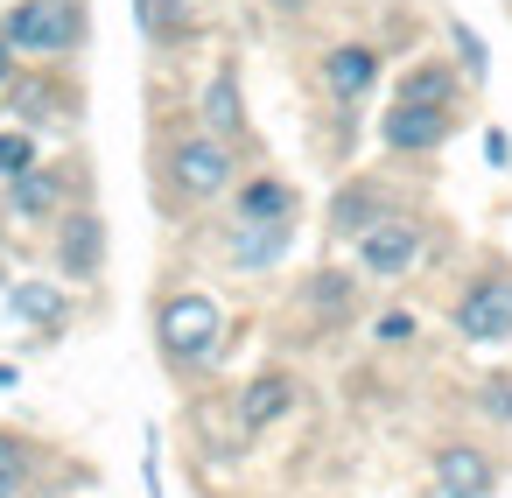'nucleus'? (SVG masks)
<instances>
[{
    "mask_svg": "<svg viewBox=\"0 0 512 498\" xmlns=\"http://www.w3.org/2000/svg\"><path fill=\"white\" fill-rule=\"evenodd\" d=\"M484 155H491V162H498V169H505V162H512V141H505V134H498V127H491V134H484Z\"/></svg>",
    "mask_w": 512,
    "mask_h": 498,
    "instance_id": "b1692460",
    "label": "nucleus"
},
{
    "mask_svg": "<svg viewBox=\"0 0 512 498\" xmlns=\"http://www.w3.org/2000/svg\"><path fill=\"white\" fill-rule=\"evenodd\" d=\"M449 36H456V64H463V78H484V64H491V57H484V36H477L470 22H456Z\"/></svg>",
    "mask_w": 512,
    "mask_h": 498,
    "instance_id": "412c9836",
    "label": "nucleus"
},
{
    "mask_svg": "<svg viewBox=\"0 0 512 498\" xmlns=\"http://www.w3.org/2000/svg\"><path fill=\"white\" fill-rule=\"evenodd\" d=\"M351 253H358V274H372V281H400V274H414V260H421V218L393 211V218H379Z\"/></svg>",
    "mask_w": 512,
    "mask_h": 498,
    "instance_id": "39448f33",
    "label": "nucleus"
},
{
    "mask_svg": "<svg viewBox=\"0 0 512 498\" xmlns=\"http://www.w3.org/2000/svg\"><path fill=\"white\" fill-rule=\"evenodd\" d=\"M15 316H29L36 330H64V316H71V302H64V288H43V281H22L15 295Z\"/></svg>",
    "mask_w": 512,
    "mask_h": 498,
    "instance_id": "f3484780",
    "label": "nucleus"
},
{
    "mask_svg": "<svg viewBox=\"0 0 512 498\" xmlns=\"http://www.w3.org/2000/svg\"><path fill=\"white\" fill-rule=\"evenodd\" d=\"M36 169V141L29 134H0V183H15Z\"/></svg>",
    "mask_w": 512,
    "mask_h": 498,
    "instance_id": "aec40b11",
    "label": "nucleus"
},
{
    "mask_svg": "<svg viewBox=\"0 0 512 498\" xmlns=\"http://www.w3.org/2000/svg\"><path fill=\"white\" fill-rule=\"evenodd\" d=\"M204 134H218V141H239L246 134V106H239V78L232 71H218L204 85Z\"/></svg>",
    "mask_w": 512,
    "mask_h": 498,
    "instance_id": "2eb2a0df",
    "label": "nucleus"
},
{
    "mask_svg": "<svg viewBox=\"0 0 512 498\" xmlns=\"http://www.w3.org/2000/svg\"><path fill=\"white\" fill-rule=\"evenodd\" d=\"M8 71H15V50H8V43H0V85H8Z\"/></svg>",
    "mask_w": 512,
    "mask_h": 498,
    "instance_id": "393cba45",
    "label": "nucleus"
},
{
    "mask_svg": "<svg viewBox=\"0 0 512 498\" xmlns=\"http://www.w3.org/2000/svg\"><path fill=\"white\" fill-rule=\"evenodd\" d=\"M393 106H456V71L449 64H414L393 85Z\"/></svg>",
    "mask_w": 512,
    "mask_h": 498,
    "instance_id": "dca6fc26",
    "label": "nucleus"
},
{
    "mask_svg": "<svg viewBox=\"0 0 512 498\" xmlns=\"http://www.w3.org/2000/svg\"><path fill=\"white\" fill-rule=\"evenodd\" d=\"M295 253V218L288 225H232L225 218V267L232 274H274Z\"/></svg>",
    "mask_w": 512,
    "mask_h": 498,
    "instance_id": "0eeeda50",
    "label": "nucleus"
},
{
    "mask_svg": "<svg viewBox=\"0 0 512 498\" xmlns=\"http://www.w3.org/2000/svg\"><path fill=\"white\" fill-rule=\"evenodd\" d=\"M372 337H379V344H414V316H407V309H379V316H372Z\"/></svg>",
    "mask_w": 512,
    "mask_h": 498,
    "instance_id": "4be33fe9",
    "label": "nucleus"
},
{
    "mask_svg": "<svg viewBox=\"0 0 512 498\" xmlns=\"http://www.w3.org/2000/svg\"><path fill=\"white\" fill-rule=\"evenodd\" d=\"M491 484H498V463L477 442H442L435 449V491L442 498H491Z\"/></svg>",
    "mask_w": 512,
    "mask_h": 498,
    "instance_id": "9d476101",
    "label": "nucleus"
},
{
    "mask_svg": "<svg viewBox=\"0 0 512 498\" xmlns=\"http://www.w3.org/2000/svg\"><path fill=\"white\" fill-rule=\"evenodd\" d=\"M0 43L29 57H64L78 50V0H15L0 15Z\"/></svg>",
    "mask_w": 512,
    "mask_h": 498,
    "instance_id": "f03ea898",
    "label": "nucleus"
},
{
    "mask_svg": "<svg viewBox=\"0 0 512 498\" xmlns=\"http://www.w3.org/2000/svg\"><path fill=\"white\" fill-rule=\"evenodd\" d=\"M218 337H225V316H218L211 295H169L162 316H155V351L169 365H204L218 351Z\"/></svg>",
    "mask_w": 512,
    "mask_h": 498,
    "instance_id": "f257e3e1",
    "label": "nucleus"
},
{
    "mask_svg": "<svg viewBox=\"0 0 512 498\" xmlns=\"http://www.w3.org/2000/svg\"><path fill=\"white\" fill-rule=\"evenodd\" d=\"M295 211H302V197L281 176H246L232 190V225H288Z\"/></svg>",
    "mask_w": 512,
    "mask_h": 498,
    "instance_id": "f8f14e48",
    "label": "nucleus"
},
{
    "mask_svg": "<svg viewBox=\"0 0 512 498\" xmlns=\"http://www.w3.org/2000/svg\"><path fill=\"white\" fill-rule=\"evenodd\" d=\"M323 85H330V99H365L372 85H379V57L365 50V43H337L330 57H323Z\"/></svg>",
    "mask_w": 512,
    "mask_h": 498,
    "instance_id": "ddd939ff",
    "label": "nucleus"
},
{
    "mask_svg": "<svg viewBox=\"0 0 512 498\" xmlns=\"http://www.w3.org/2000/svg\"><path fill=\"white\" fill-rule=\"evenodd\" d=\"M449 330L463 344H505L512 337V274H477L449 302Z\"/></svg>",
    "mask_w": 512,
    "mask_h": 498,
    "instance_id": "7ed1b4c3",
    "label": "nucleus"
},
{
    "mask_svg": "<svg viewBox=\"0 0 512 498\" xmlns=\"http://www.w3.org/2000/svg\"><path fill=\"white\" fill-rule=\"evenodd\" d=\"M449 134H456V106H386V120H379V141L393 155H428Z\"/></svg>",
    "mask_w": 512,
    "mask_h": 498,
    "instance_id": "423d86ee",
    "label": "nucleus"
},
{
    "mask_svg": "<svg viewBox=\"0 0 512 498\" xmlns=\"http://www.w3.org/2000/svg\"><path fill=\"white\" fill-rule=\"evenodd\" d=\"M8 211H15V218H57V211H64V176L36 162L29 176L8 183Z\"/></svg>",
    "mask_w": 512,
    "mask_h": 498,
    "instance_id": "4468645a",
    "label": "nucleus"
},
{
    "mask_svg": "<svg viewBox=\"0 0 512 498\" xmlns=\"http://www.w3.org/2000/svg\"><path fill=\"white\" fill-rule=\"evenodd\" d=\"M169 183L183 190V197H225L232 190V141H218V134H190V141H176L169 148Z\"/></svg>",
    "mask_w": 512,
    "mask_h": 498,
    "instance_id": "20e7f679",
    "label": "nucleus"
},
{
    "mask_svg": "<svg viewBox=\"0 0 512 498\" xmlns=\"http://www.w3.org/2000/svg\"><path fill=\"white\" fill-rule=\"evenodd\" d=\"M295 414V372H260L239 386V435H267Z\"/></svg>",
    "mask_w": 512,
    "mask_h": 498,
    "instance_id": "9b49d317",
    "label": "nucleus"
},
{
    "mask_svg": "<svg viewBox=\"0 0 512 498\" xmlns=\"http://www.w3.org/2000/svg\"><path fill=\"white\" fill-rule=\"evenodd\" d=\"M379 218H393V197H386V183H372V176H351V183H337V197H330V239H365Z\"/></svg>",
    "mask_w": 512,
    "mask_h": 498,
    "instance_id": "1a4fd4ad",
    "label": "nucleus"
},
{
    "mask_svg": "<svg viewBox=\"0 0 512 498\" xmlns=\"http://www.w3.org/2000/svg\"><path fill=\"white\" fill-rule=\"evenodd\" d=\"M484 414L491 421H512V372H491L484 379Z\"/></svg>",
    "mask_w": 512,
    "mask_h": 498,
    "instance_id": "5701e85b",
    "label": "nucleus"
},
{
    "mask_svg": "<svg viewBox=\"0 0 512 498\" xmlns=\"http://www.w3.org/2000/svg\"><path fill=\"white\" fill-rule=\"evenodd\" d=\"M29 470H36L29 442L22 435H0V498H22L29 491Z\"/></svg>",
    "mask_w": 512,
    "mask_h": 498,
    "instance_id": "a211bd4d",
    "label": "nucleus"
},
{
    "mask_svg": "<svg viewBox=\"0 0 512 498\" xmlns=\"http://www.w3.org/2000/svg\"><path fill=\"white\" fill-rule=\"evenodd\" d=\"M106 267V225L99 211H64L57 218V274L64 281H99Z\"/></svg>",
    "mask_w": 512,
    "mask_h": 498,
    "instance_id": "6e6552de",
    "label": "nucleus"
},
{
    "mask_svg": "<svg viewBox=\"0 0 512 498\" xmlns=\"http://www.w3.org/2000/svg\"><path fill=\"white\" fill-rule=\"evenodd\" d=\"M267 8H288V15H302V0H267Z\"/></svg>",
    "mask_w": 512,
    "mask_h": 498,
    "instance_id": "a878e982",
    "label": "nucleus"
},
{
    "mask_svg": "<svg viewBox=\"0 0 512 498\" xmlns=\"http://www.w3.org/2000/svg\"><path fill=\"white\" fill-rule=\"evenodd\" d=\"M309 302H316L323 316H351V302H358V274H337V267L316 274V281H309Z\"/></svg>",
    "mask_w": 512,
    "mask_h": 498,
    "instance_id": "6ab92c4d",
    "label": "nucleus"
}]
</instances>
